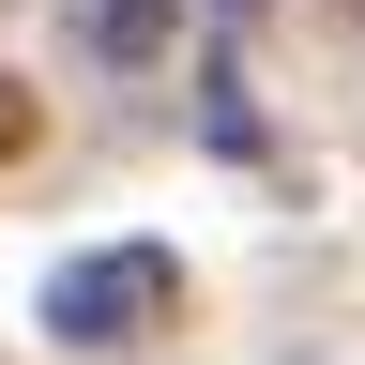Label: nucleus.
Segmentation results:
<instances>
[{
  "label": "nucleus",
  "mask_w": 365,
  "mask_h": 365,
  "mask_svg": "<svg viewBox=\"0 0 365 365\" xmlns=\"http://www.w3.org/2000/svg\"><path fill=\"white\" fill-rule=\"evenodd\" d=\"M0 153H31V91L16 76H0Z\"/></svg>",
  "instance_id": "3"
},
{
  "label": "nucleus",
  "mask_w": 365,
  "mask_h": 365,
  "mask_svg": "<svg viewBox=\"0 0 365 365\" xmlns=\"http://www.w3.org/2000/svg\"><path fill=\"white\" fill-rule=\"evenodd\" d=\"M228 16H259V0H228Z\"/></svg>",
  "instance_id": "4"
},
{
  "label": "nucleus",
  "mask_w": 365,
  "mask_h": 365,
  "mask_svg": "<svg viewBox=\"0 0 365 365\" xmlns=\"http://www.w3.org/2000/svg\"><path fill=\"white\" fill-rule=\"evenodd\" d=\"M76 16H91L107 61H153V46H168V0H76Z\"/></svg>",
  "instance_id": "2"
},
{
  "label": "nucleus",
  "mask_w": 365,
  "mask_h": 365,
  "mask_svg": "<svg viewBox=\"0 0 365 365\" xmlns=\"http://www.w3.org/2000/svg\"><path fill=\"white\" fill-rule=\"evenodd\" d=\"M182 319V259L168 244H91L46 274V335L61 350H137V335H168Z\"/></svg>",
  "instance_id": "1"
},
{
  "label": "nucleus",
  "mask_w": 365,
  "mask_h": 365,
  "mask_svg": "<svg viewBox=\"0 0 365 365\" xmlns=\"http://www.w3.org/2000/svg\"><path fill=\"white\" fill-rule=\"evenodd\" d=\"M335 16H365V0H335Z\"/></svg>",
  "instance_id": "5"
}]
</instances>
